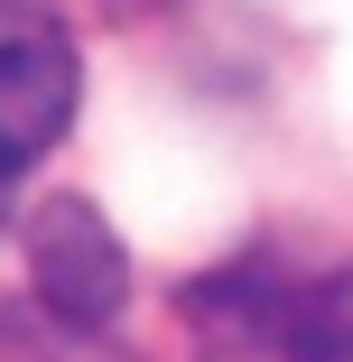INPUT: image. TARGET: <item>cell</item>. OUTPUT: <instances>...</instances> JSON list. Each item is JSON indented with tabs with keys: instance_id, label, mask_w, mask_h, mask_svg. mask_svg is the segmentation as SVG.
Here are the masks:
<instances>
[{
	"instance_id": "cell-1",
	"label": "cell",
	"mask_w": 353,
	"mask_h": 362,
	"mask_svg": "<svg viewBox=\"0 0 353 362\" xmlns=\"http://www.w3.org/2000/svg\"><path fill=\"white\" fill-rule=\"evenodd\" d=\"M28 288H37V307L47 325L65 334H103L130 298V251L121 233L103 223V204L84 195H47L28 204Z\"/></svg>"
},
{
	"instance_id": "cell-2",
	"label": "cell",
	"mask_w": 353,
	"mask_h": 362,
	"mask_svg": "<svg viewBox=\"0 0 353 362\" xmlns=\"http://www.w3.org/2000/svg\"><path fill=\"white\" fill-rule=\"evenodd\" d=\"M75 103H84V65L65 19L37 0H0V149L19 158L56 149L75 130Z\"/></svg>"
},
{
	"instance_id": "cell-3",
	"label": "cell",
	"mask_w": 353,
	"mask_h": 362,
	"mask_svg": "<svg viewBox=\"0 0 353 362\" xmlns=\"http://www.w3.org/2000/svg\"><path fill=\"white\" fill-rule=\"evenodd\" d=\"M298 288L307 279H289L279 260H233V269L186 288V325L214 353H279V334L298 316Z\"/></svg>"
},
{
	"instance_id": "cell-4",
	"label": "cell",
	"mask_w": 353,
	"mask_h": 362,
	"mask_svg": "<svg viewBox=\"0 0 353 362\" xmlns=\"http://www.w3.org/2000/svg\"><path fill=\"white\" fill-rule=\"evenodd\" d=\"M279 362H353V269L298 288V316L279 334Z\"/></svg>"
},
{
	"instance_id": "cell-5",
	"label": "cell",
	"mask_w": 353,
	"mask_h": 362,
	"mask_svg": "<svg viewBox=\"0 0 353 362\" xmlns=\"http://www.w3.org/2000/svg\"><path fill=\"white\" fill-rule=\"evenodd\" d=\"M56 334H65V325H56ZM10 362H130V353H103V344H93V334H65V344H56V353H37V344H28V334H19V353H10Z\"/></svg>"
},
{
	"instance_id": "cell-6",
	"label": "cell",
	"mask_w": 353,
	"mask_h": 362,
	"mask_svg": "<svg viewBox=\"0 0 353 362\" xmlns=\"http://www.w3.org/2000/svg\"><path fill=\"white\" fill-rule=\"evenodd\" d=\"M19 168H28L19 149H0V233H10V204H19Z\"/></svg>"
}]
</instances>
